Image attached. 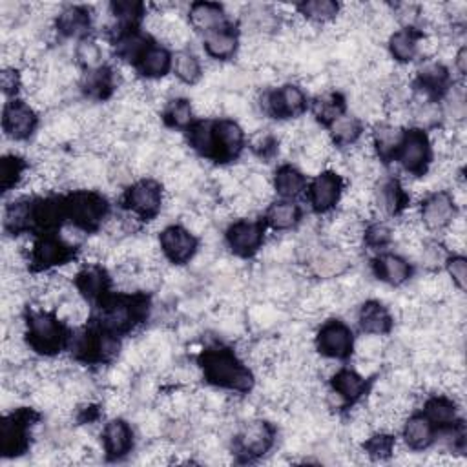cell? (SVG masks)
<instances>
[{
	"mask_svg": "<svg viewBox=\"0 0 467 467\" xmlns=\"http://www.w3.org/2000/svg\"><path fill=\"white\" fill-rule=\"evenodd\" d=\"M188 146L202 159L228 164L246 148L244 128L230 117L199 119L186 130Z\"/></svg>",
	"mask_w": 467,
	"mask_h": 467,
	"instance_id": "6da1fadb",
	"label": "cell"
},
{
	"mask_svg": "<svg viewBox=\"0 0 467 467\" xmlns=\"http://www.w3.org/2000/svg\"><path fill=\"white\" fill-rule=\"evenodd\" d=\"M197 363L204 381L213 389L246 394L255 385L252 368L230 347H208L199 354Z\"/></svg>",
	"mask_w": 467,
	"mask_h": 467,
	"instance_id": "7a4b0ae2",
	"label": "cell"
},
{
	"mask_svg": "<svg viewBox=\"0 0 467 467\" xmlns=\"http://www.w3.org/2000/svg\"><path fill=\"white\" fill-rule=\"evenodd\" d=\"M26 345L42 358H55L69 348L73 328L53 308H29L24 314Z\"/></svg>",
	"mask_w": 467,
	"mask_h": 467,
	"instance_id": "3957f363",
	"label": "cell"
},
{
	"mask_svg": "<svg viewBox=\"0 0 467 467\" xmlns=\"http://www.w3.org/2000/svg\"><path fill=\"white\" fill-rule=\"evenodd\" d=\"M97 306L95 325L115 336H124L135 330L148 319L150 297L146 292H120L109 294Z\"/></svg>",
	"mask_w": 467,
	"mask_h": 467,
	"instance_id": "277c9868",
	"label": "cell"
},
{
	"mask_svg": "<svg viewBox=\"0 0 467 467\" xmlns=\"http://www.w3.org/2000/svg\"><path fill=\"white\" fill-rule=\"evenodd\" d=\"M64 210L66 224L84 234L97 232L109 219V202L97 190H71L64 195Z\"/></svg>",
	"mask_w": 467,
	"mask_h": 467,
	"instance_id": "5b68a950",
	"label": "cell"
},
{
	"mask_svg": "<svg viewBox=\"0 0 467 467\" xmlns=\"http://www.w3.org/2000/svg\"><path fill=\"white\" fill-rule=\"evenodd\" d=\"M78 250V246L66 241L60 234H42L31 243L26 263L33 274H44L71 265Z\"/></svg>",
	"mask_w": 467,
	"mask_h": 467,
	"instance_id": "8992f818",
	"label": "cell"
},
{
	"mask_svg": "<svg viewBox=\"0 0 467 467\" xmlns=\"http://www.w3.org/2000/svg\"><path fill=\"white\" fill-rule=\"evenodd\" d=\"M40 421V414L31 407H18L4 414L0 423V454L16 458L31 447V429Z\"/></svg>",
	"mask_w": 467,
	"mask_h": 467,
	"instance_id": "52a82bcc",
	"label": "cell"
},
{
	"mask_svg": "<svg viewBox=\"0 0 467 467\" xmlns=\"http://www.w3.org/2000/svg\"><path fill=\"white\" fill-rule=\"evenodd\" d=\"M122 210L140 223L153 221L164 204V186L153 177L131 181L120 197Z\"/></svg>",
	"mask_w": 467,
	"mask_h": 467,
	"instance_id": "ba28073f",
	"label": "cell"
},
{
	"mask_svg": "<svg viewBox=\"0 0 467 467\" xmlns=\"http://www.w3.org/2000/svg\"><path fill=\"white\" fill-rule=\"evenodd\" d=\"M277 440L275 425L266 418H252L244 421L232 440V454L243 462L259 460L268 454Z\"/></svg>",
	"mask_w": 467,
	"mask_h": 467,
	"instance_id": "9c48e42d",
	"label": "cell"
},
{
	"mask_svg": "<svg viewBox=\"0 0 467 467\" xmlns=\"http://www.w3.org/2000/svg\"><path fill=\"white\" fill-rule=\"evenodd\" d=\"M310 106L306 91L294 82L265 89L259 95L261 113L275 120H292L303 117Z\"/></svg>",
	"mask_w": 467,
	"mask_h": 467,
	"instance_id": "30bf717a",
	"label": "cell"
},
{
	"mask_svg": "<svg viewBox=\"0 0 467 467\" xmlns=\"http://www.w3.org/2000/svg\"><path fill=\"white\" fill-rule=\"evenodd\" d=\"M372 379L356 368L341 367L336 368L328 378V392L325 398V403L332 410L347 409L361 400H365L367 394H370Z\"/></svg>",
	"mask_w": 467,
	"mask_h": 467,
	"instance_id": "8fae6325",
	"label": "cell"
},
{
	"mask_svg": "<svg viewBox=\"0 0 467 467\" xmlns=\"http://www.w3.org/2000/svg\"><path fill=\"white\" fill-rule=\"evenodd\" d=\"M434 150L431 144V135L421 128H405L401 144L396 153V162L410 177H425L431 170Z\"/></svg>",
	"mask_w": 467,
	"mask_h": 467,
	"instance_id": "7c38bea8",
	"label": "cell"
},
{
	"mask_svg": "<svg viewBox=\"0 0 467 467\" xmlns=\"http://www.w3.org/2000/svg\"><path fill=\"white\" fill-rule=\"evenodd\" d=\"M314 347L317 354L325 359L347 361L354 356L356 336L350 325H347L343 319L328 317L316 330Z\"/></svg>",
	"mask_w": 467,
	"mask_h": 467,
	"instance_id": "4fadbf2b",
	"label": "cell"
},
{
	"mask_svg": "<svg viewBox=\"0 0 467 467\" xmlns=\"http://www.w3.org/2000/svg\"><path fill=\"white\" fill-rule=\"evenodd\" d=\"M345 192H347V182L343 175L337 173L336 170L327 168L316 173L312 181H308L306 199L314 213L327 215L341 204Z\"/></svg>",
	"mask_w": 467,
	"mask_h": 467,
	"instance_id": "5bb4252c",
	"label": "cell"
},
{
	"mask_svg": "<svg viewBox=\"0 0 467 467\" xmlns=\"http://www.w3.org/2000/svg\"><path fill=\"white\" fill-rule=\"evenodd\" d=\"M265 237L266 224L263 219L239 217L235 221H230L224 230L226 248L241 259L254 257L263 248Z\"/></svg>",
	"mask_w": 467,
	"mask_h": 467,
	"instance_id": "9a60e30c",
	"label": "cell"
},
{
	"mask_svg": "<svg viewBox=\"0 0 467 467\" xmlns=\"http://www.w3.org/2000/svg\"><path fill=\"white\" fill-rule=\"evenodd\" d=\"M460 215V206L447 190H434L427 193L418 206V219L427 232L441 234Z\"/></svg>",
	"mask_w": 467,
	"mask_h": 467,
	"instance_id": "2e32d148",
	"label": "cell"
},
{
	"mask_svg": "<svg viewBox=\"0 0 467 467\" xmlns=\"http://www.w3.org/2000/svg\"><path fill=\"white\" fill-rule=\"evenodd\" d=\"M159 250L168 263L182 266L195 259L199 252V237L186 224L173 223L159 232Z\"/></svg>",
	"mask_w": 467,
	"mask_h": 467,
	"instance_id": "e0dca14e",
	"label": "cell"
},
{
	"mask_svg": "<svg viewBox=\"0 0 467 467\" xmlns=\"http://www.w3.org/2000/svg\"><path fill=\"white\" fill-rule=\"evenodd\" d=\"M38 113L24 99H11L4 102L2 131L13 142L29 140L38 130Z\"/></svg>",
	"mask_w": 467,
	"mask_h": 467,
	"instance_id": "ac0fdd59",
	"label": "cell"
},
{
	"mask_svg": "<svg viewBox=\"0 0 467 467\" xmlns=\"http://www.w3.org/2000/svg\"><path fill=\"white\" fill-rule=\"evenodd\" d=\"M370 197L374 212H379L385 217H398L410 206V192L392 175L378 179L370 190Z\"/></svg>",
	"mask_w": 467,
	"mask_h": 467,
	"instance_id": "d6986e66",
	"label": "cell"
},
{
	"mask_svg": "<svg viewBox=\"0 0 467 467\" xmlns=\"http://www.w3.org/2000/svg\"><path fill=\"white\" fill-rule=\"evenodd\" d=\"M135 445V432L128 420L120 416L109 418L100 431V447L104 451L106 460L119 462L124 460Z\"/></svg>",
	"mask_w": 467,
	"mask_h": 467,
	"instance_id": "ffe728a7",
	"label": "cell"
},
{
	"mask_svg": "<svg viewBox=\"0 0 467 467\" xmlns=\"http://www.w3.org/2000/svg\"><path fill=\"white\" fill-rule=\"evenodd\" d=\"M73 286L89 305H99L111 294V277L104 266L89 263L75 272Z\"/></svg>",
	"mask_w": 467,
	"mask_h": 467,
	"instance_id": "44dd1931",
	"label": "cell"
},
{
	"mask_svg": "<svg viewBox=\"0 0 467 467\" xmlns=\"http://www.w3.org/2000/svg\"><path fill=\"white\" fill-rule=\"evenodd\" d=\"M306 263L310 265V272L319 279H332L343 275L350 266V257L347 248L330 243L323 246H316L310 254Z\"/></svg>",
	"mask_w": 467,
	"mask_h": 467,
	"instance_id": "7402d4cb",
	"label": "cell"
},
{
	"mask_svg": "<svg viewBox=\"0 0 467 467\" xmlns=\"http://www.w3.org/2000/svg\"><path fill=\"white\" fill-rule=\"evenodd\" d=\"M370 268L374 277L389 286H403L414 274V266L405 255L387 250L378 252V255L372 257Z\"/></svg>",
	"mask_w": 467,
	"mask_h": 467,
	"instance_id": "603a6c76",
	"label": "cell"
},
{
	"mask_svg": "<svg viewBox=\"0 0 467 467\" xmlns=\"http://www.w3.org/2000/svg\"><path fill=\"white\" fill-rule=\"evenodd\" d=\"M93 27L91 9L86 5H64L53 20V29L62 38H75L77 42L88 38Z\"/></svg>",
	"mask_w": 467,
	"mask_h": 467,
	"instance_id": "cb8c5ba5",
	"label": "cell"
},
{
	"mask_svg": "<svg viewBox=\"0 0 467 467\" xmlns=\"http://www.w3.org/2000/svg\"><path fill=\"white\" fill-rule=\"evenodd\" d=\"M401 440L409 451L423 452L438 441V431L423 412H412L403 420Z\"/></svg>",
	"mask_w": 467,
	"mask_h": 467,
	"instance_id": "d4e9b609",
	"label": "cell"
},
{
	"mask_svg": "<svg viewBox=\"0 0 467 467\" xmlns=\"http://www.w3.org/2000/svg\"><path fill=\"white\" fill-rule=\"evenodd\" d=\"M429 421L434 425L438 432L452 429L460 425L463 420L460 418V403L454 396L449 394H431L423 401V410H421Z\"/></svg>",
	"mask_w": 467,
	"mask_h": 467,
	"instance_id": "484cf974",
	"label": "cell"
},
{
	"mask_svg": "<svg viewBox=\"0 0 467 467\" xmlns=\"http://www.w3.org/2000/svg\"><path fill=\"white\" fill-rule=\"evenodd\" d=\"M356 319H358L359 330L368 336L383 337V336H389L394 328V317L389 306H385L378 299L363 301L361 306L358 308Z\"/></svg>",
	"mask_w": 467,
	"mask_h": 467,
	"instance_id": "4316f807",
	"label": "cell"
},
{
	"mask_svg": "<svg viewBox=\"0 0 467 467\" xmlns=\"http://www.w3.org/2000/svg\"><path fill=\"white\" fill-rule=\"evenodd\" d=\"M239 29L235 24H226L219 29H213L206 35H202V51L219 62L230 60L237 55L241 38H239Z\"/></svg>",
	"mask_w": 467,
	"mask_h": 467,
	"instance_id": "83f0119b",
	"label": "cell"
},
{
	"mask_svg": "<svg viewBox=\"0 0 467 467\" xmlns=\"http://www.w3.org/2000/svg\"><path fill=\"white\" fill-rule=\"evenodd\" d=\"M117 88H119V75L108 64H104L97 69L82 71L80 80H78L80 93L91 100H106L113 95V91Z\"/></svg>",
	"mask_w": 467,
	"mask_h": 467,
	"instance_id": "f1b7e54d",
	"label": "cell"
},
{
	"mask_svg": "<svg viewBox=\"0 0 467 467\" xmlns=\"http://www.w3.org/2000/svg\"><path fill=\"white\" fill-rule=\"evenodd\" d=\"M171 64L173 53L166 46L153 40L133 67L146 80H162L171 73Z\"/></svg>",
	"mask_w": 467,
	"mask_h": 467,
	"instance_id": "f546056e",
	"label": "cell"
},
{
	"mask_svg": "<svg viewBox=\"0 0 467 467\" xmlns=\"http://www.w3.org/2000/svg\"><path fill=\"white\" fill-rule=\"evenodd\" d=\"M420 27H400L389 33L387 51L396 64H409L420 57V42L423 38Z\"/></svg>",
	"mask_w": 467,
	"mask_h": 467,
	"instance_id": "4dcf8cb0",
	"label": "cell"
},
{
	"mask_svg": "<svg viewBox=\"0 0 467 467\" xmlns=\"http://www.w3.org/2000/svg\"><path fill=\"white\" fill-rule=\"evenodd\" d=\"M405 128L394 122H378L372 130L370 135V146H372V155L381 162L389 164L396 159L398 148L401 144Z\"/></svg>",
	"mask_w": 467,
	"mask_h": 467,
	"instance_id": "1f68e13d",
	"label": "cell"
},
{
	"mask_svg": "<svg viewBox=\"0 0 467 467\" xmlns=\"http://www.w3.org/2000/svg\"><path fill=\"white\" fill-rule=\"evenodd\" d=\"M2 226L7 237L33 232V197H16L5 202Z\"/></svg>",
	"mask_w": 467,
	"mask_h": 467,
	"instance_id": "d6a6232c",
	"label": "cell"
},
{
	"mask_svg": "<svg viewBox=\"0 0 467 467\" xmlns=\"http://www.w3.org/2000/svg\"><path fill=\"white\" fill-rule=\"evenodd\" d=\"M270 182H272V192L279 199L296 201L299 195H303L306 192L308 177L301 168L286 162V164H279L275 168Z\"/></svg>",
	"mask_w": 467,
	"mask_h": 467,
	"instance_id": "836d02e7",
	"label": "cell"
},
{
	"mask_svg": "<svg viewBox=\"0 0 467 467\" xmlns=\"http://www.w3.org/2000/svg\"><path fill=\"white\" fill-rule=\"evenodd\" d=\"M263 221L274 232H290L301 224L303 208L296 201L275 199L266 206Z\"/></svg>",
	"mask_w": 467,
	"mask_h": 467,
	"instance_id": "e575fe53",
	"label": "cell"
},
{
	"mask_svg": "<svg viewBox=\"0 0 467 467\" xmlns=\"http://www.w3.org/2000/svg\"><path fill=\"white\" fill-rule=\"evenodd\" d=\"M188 24L195 31L206 35V33L219 29L232 22L228 18L224 5L217 4V2H193L188 7Z\"/></svg>",
	"mask_w": 467,
	"mask_h": 467,
	"instance_id": "d590c367",
	"label": "cell"
},
{
	"mask_svg": "<svg viewBox=\"0 0 467 467\" xmlns=\"http://www.w3.org/2000/svg\"><path fill=\"white\" fill-rule=\"evenodd\" d=\"M365 133V124L359 115L343 113L332 124L327 126V135L334 148H354L359 144Z\"/></svg>",
	"mask_w": 467,
	"mask_h": 467,
	"instance_id": "8d00e7d4",
	"label": "cell"
},
{
	"mask_svg": "<svg viewBox=\"0 0 467 467\" xmlns=\"http://www.w3.org/2000/svg\"><path fill=\"white\" fill-rule=\"evenodd\" d=\"M308 109L312 111L316 122H319L321 126H328L332 124L337 117H341L343 113H347V99L341 91L337 89H325L321 93H317L312 100Z\"/></svg>",
	"mask_w": 467,
	"mask_h": 467,
	"instance_id": "74e56055",
	"label": "cell"
},
{
	"mask_svg": "<svg viewBox=\"0 0 467 467\" xmlns=\"http://www.w3.org/2000/svg\"><path fill=\"white\" fill-rule=\"evenodd\" d=\"M161 119L166 128L186 131L195 120V106L186 97H171L170 100H166L161 111Z\"/></svg>",
	"mask_w": 467,
	"mask_h": 467,
	"instance_id": "f35d334b",
	"label": "cell"
},
{
	"mask_svg": "<svg viewBox=\"0 0 467 467\" xmlns=\"http://www.w3.org/2000/svg\"><path fill=\"white\" fill-rule=\"evenodd\" d=\"M297 15L306 24H332L341 15V4L334 0H306L296 4Z\"/></svg>",
	"mask_w": 467,
	"mask_h": 467,
	"instance_id": "ab89813d",
	"label": "cell"
},
{
	"mask_svg": "<svg viewBox=\"0 0 467 467\" xmlns=\"http://www.w3.org/2000/svg\"><path fill=\"white\" fill-rule=\"evenodd\" d=\"M171 75L184 86H195L201 82L204 69L201 58L190 49H179L173 53Z\"/></svg>",
	"mask_w": 467,
	"mask_h": 467,
	"instance_id": "60d3db41",
	"label": "cell"
},
{
	"mask_svg": "<svg viewBox=\"0 0 467 467\" xmlns=\"http://www.w3.org/2000/svg\"><path fill=\"white\" fill-rule=\"evenodd\" d=\"M363 454L372 462H385L390 460L396 452V436L392 431L374 429L363 441H361Z\"/></svg>",
	"mask_w": 467,
	"mask_h": 467,
	"instance_id": "b9f144b4",
	"label": "cell"
},
{
	"mask_svg": "<svg viewBox=\"0 0 467 467\" xmlns=\"http://www.w3.org/2000/svg\"><path fill=\"white\" fill-rule=\"evenodd\" d=\"M29 171V162L18 153H5L0 161V188L2 192H11L18 188Z\"/></svg>",
	"mask_w": 467,
	"mask_h": 467,
	"instance_id": "7bdbcfd3",
	"label": "cell"
},
{
	"mask_svg": "<svg viewBox=\"0 0 467 467\" xmlns=\"http://www.w3.org/2000/svg\"><path fill=\"white\" fill-rule=\"evenodd\" d=\"M392 243H394V228L387 221L376 219V221L363 224L361 244H365L368 250L383 252Z\"/></svg>",
	"mask_w": 467,
	"mask_h": 467,
	"instance_id": "ee69618b",
	"label": "cell"
},
{
	"mask_svg": "<svg viewBox=\"0 0 467 467\" xmlns=\"http://www.w3.org/2000/svg\"><path fill=\"white\" fill-rule=\"evenodd\" d=\"M75 62L82 71H89V69H97L100 66H104V53L102 47L99 44V40L88 36L77 42L75 51H73Z\"/></svg>",
	"mask_w": 467,
	"mask_h": 467,
	"instance_id": "f6af8a7d",
	"label": "cell"
},
{
	"mask_svg": "<svg viewBox=\"0 0 467 467\" xmlns=\"http://www.w3.org/2000/svg\"><path fill=\"white\" fill-rule=\"evenodd\" d=\"M279 144V137L272 133V130H259L246 140V148H250V151L263 162H270L277 155Z\"/></svg>",
	"mask_w": 467,
	"mask_h": 467,
	"instance_id": "bcb514c9",
	"label": "cell"
},
{
	"mask_svg": "<svg viewBox=\"0 0 467 467\" xmlns=\"http://www.w3.org/2000/svg\"><path fill=\"white\" fill-rule=\"evenodd\" d=\"M443 270H445L449 281L452 283V286L458 292H463L465 290V281H467V259H465V255L449 252V255L443 261Z\"/></svg>",
	"mask_w": 467,
	"mask_h": 467,
	"instance_id": "7dc6e473",
	"label": "cell"
},
{
	"mask_svg": "<svg viewBox=\"0 0 467 467\" xmlns=\"http://www.w3.org/2000/svg\"><path fill=\"white\" fill-rule=\"evenodd\" d=\"M0 86L5 100L18 99L24 89V73L16 66H4L0 73Z\"/></svg>",
	"mask_w": 467,
	"mask_h": 467,
	"instance_id": "c3c4849f",
	"label": "cell"
},
{
	"mask_svg": "<svg viewBox=\"0 0 467 467\" xmlns=\"http://www.w3.org/2000/svg\"><path fill=\"white\" fill-rule=\"evenodd\" d=\"M452 67L456 69V73L460 77H465V71H467V49H465L463 44L452 55Z\"/></svg>",
	"mask_w": 467,
	"mask_h": 467,
	"instance_id": "681fc988",
	"label": "cell"
}]
</instances>
